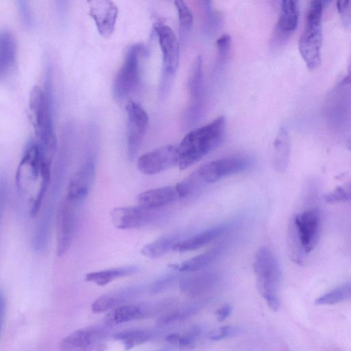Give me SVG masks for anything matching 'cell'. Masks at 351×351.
Wrapping results in <instances>:
<instances>
[{"label": "cell", "instance_id": "6da1fadb", "mask_svg": "<svg viewBox=\"0 0 351 351\" xmlns=\"http://www.w3.org/2000/svg\"><path fill=\"white\" fill-rule=\"evenodd\" d=\"M51 161L36 141H31L27 144L16 171V189L20 195L29 197L31 217L39 213L49 189Z\"/></svg>", "mask_w": 351, "mask_h": 351}, {"label": "cell", "instance_id": "7a4b0ae2", "mask_svg": "<svg viewBox=\"0 0 351 351\" xmlns=\"http://www.w3.org/2000/svg\"><path fill=\"white\" fill-rule=\"evenodd\" d=\"M225 130L226 119L220 116L188 132L178 147L179 169H187L215 149L222 141Z\"/></svg>", "mask_w": 351, "mask_h": 351}, {"label": "cell", "instance_id": "3957f363", "mask_svg": "<svg viewBox=\"0 0 351 351\" xmlns=\"http://www.w3.org/2000/svg\"><path fill=\"white\" fill-rule=\"evenodd\" d=\"M29 108L37 138L36 142L52 160L56 149V138L50 93L40 86L34 87L29 95Z\"/></svg>", "mask_w": 351, "mask_h": 351}, {"label": "cell", "instance_id": "277c9868", "mask_svg": "<svg viewBox=\"0 0 351 351\" xmlns=\"http://www.w3.org/2000/svg\"><path fill=\"white\" fill-rule=\"evenodd\" d=\"M322 1H311L307 10L304 29L298 41V49L307 67L314 70L321 64L322 45Z\"/></svg>", "mask_w": 351, "mask_h": 351}, {"label": "cell", "instance_id": "5b68a950", "mask_svg": "<svg viewBox=\"0 0 351 351\" xmlns=\"http://www.w3.org/2000/svg\"><path fill=\"white\" fill-rule=\"evenodd\" d=\"M146 53L142 44H135L127 50L112 86L115 99L122 100L130 95L138 87L141 76V60Z\"/></svg>", "mask_w": 351, "mask_h": 351}, {"label": "cell", "instance_id": "8992f818", "mask_svg": "<svg viewBox=\"0 0 351 351\" xmlns=\"http://www.w3.org/2000/svg\"><path fill=\"white\" fill-rule=\"evenodd\" d=\"M162 56V69L160 81V93L166 94L170 89L180 62L178 40L167 25L157 22L154 25Z\"/></svg>", "mask_w": 351, "mask_h": 351}, {"label": "cell", "instance_id": "52a82bcc", "mask_svg": "<svg viewBox=\"0 0 351 351\" xmlns=\"http://www.w3.org/2000/svg\"><path fill=\"white\" fill-rule=\"evenodd\" d=\"M253 269L256 278V285L261 295L264 298L277 295L282 273L279 263L272 252L262 246L256 252L253 263Z\"/></svg>", "mask_w": 351, "mask_h": 351}, {"label": "cell", "instance_id": "ba28073f", "mask_svg": "<svg viewBox=\"0 0 351 351\" xmlns=\"http://www.w3.org/2000/svg\"><path fill=\"white\" fill-rule=\"evenodd\" d=\"M81 202L63 197L56 212V254L64 255L69 249L76 224L77 210Z\"/></svg>", "mask_w": 351, "mask_h": 351}, {"label": "cell", "instance_id": "9c48e42d", "mask_svg": "<svg viewBox=\"0 0 351 351\" xmlns=\"http://www.w3.org/2000/svg\"><path fill=\"white\" fill-rule=\"evenodd\" d=\"M127 149L130 160L135 158L143 143L149 117L145 109L137 102L130 101L126 106Z\"/></svg>", "mask_w": 351, "mask_h": 351}, {"label": "cell", "instance_id": "30bf717a", "mask_svg": "<svg viewBox=\"0 0 351 351\" xmlns=\"http://www.w3.org/2000/svg\"><path fill=\"white\" fill-rule=\"evenodd\" d=\"M251 160L244 157L221 158L205 163L195 173L204 183H213L220 179L246 170Z\"/></svg>", "mask_w": 351, "mask_h": 351}, {"label": "cell", "instance_id": "8fae6325", "mask_svg": "<svg viewBox=\"0 0 351 351\" xmlns=\"http://www.w3.org/2000/svg\"><path fill=\"white\" fill-rule=\"evenodd\" d=\"M178 149L165 145L142 154L137 160V168L146 175H154L178 165Z\"/></svg>", "mask_w": 351, "mask_h": 351}, {"label": "cell", "instance_id": "7c38bea8", "mask_svg": "<svg viewBox=\"0 0 351 351\" xmlns=\"http://www.w3.org/2000/svg\"><path fill=\"white\" fill-rule=\"evenodd\" d=\"M298 237L305 254L317 245L321 227L320 212L310 209L295 215L292 218Z\"/></svg>", "mask_w": 351, "mask_h": 351}, {"label": "cell", "instance_id": "4fadbf2b", "mask_svg": "<svg viewBox=\"0 0 351 351\" xmlns=\"http://www.w3.org/2000/svg\"><path fill=\"white\" fill-rule=\"evenodd\" d=\"M110 217L118 229H136L151 223L156 217V210L138 205L116 207L111 210Z\"/></svg>", "mask_w": 351, "mask_h": 351}, {"label": "cell", "instance_id": "5bb4252c", "mask_svg": "<svg viewBox=\"0 0 351 351\" xmlns=\"http://www.w3.org/2000/svg\"><path fill=\"white\" fill-rule=\"evenodd\" d=\"M88 14L93 19L99 33L108 38L114 32L118 16V8L109 0L88 1Z\"/></svg>", "mask_w": 351, "mask_h": 351}, {"label": "cell", "instance_id": "9a60e30c", "mask_svg": "<svg viewBox=\"0 0 351 351\" xmlns=\"http://www.w3.org/2000/svg\"><path fill=\"white\" fill-rule=\"evenodd\" d=\"M299 20V9L295 1H281L279 16L275 27L273 40L275 44H284L296 30Z\"/></svg>", "mask_w": 351, "mask_h": 351}, {"label": "cell", "instance_id": "2e32d148", "mask_svg": "<svg viewBox=\"0 0 351 351\" xmlns=\"http://www.w3.org/2000/svg\"><path fill=\"white\" fill-rule=\"evenodd\" d=\"M93 160H87L71 178L64 195L82 202L88 194L95 180Z\"/></svg>", "mask_w": 351, "mask_h": 351}, {"label": "cell", "instance_id": "e0dca14e", "mask_svg": "<svg viewBox=\"0 0 351 351\" xmlns=\"http://www.w3.org/2000/svg\"><path fill=\"white\" fill-rule=\"evenodd\" d=\"M102 335L99 328L79 329L63 339L60 348L61 351H91Z\"/></svg>", "mask_w": 351, "mask_h": 351}, {"label": "cell", "instance_id": "ac0fdd59", "mask_svg": "<svg viewBox=\"0 0 351 351\" xmlns=\"http://www.w3.org/2000/svg\"><path fill=\"white\" fill-rule=\"evenodd\" d=\"M180 198L176 184L145 191L136 197L138 205L145 208L156 210Z\"/></svg>", "mask_w": 351, "mask_h": 351}, {"label": "cell", "instance_id": "d6986e66", "mask_svg": "<svg viewBox=\"0 0 351 351\" xmlns=\"http://www.w3.org/2000/svg\"><path fill=\"white\" fill-rule=\"evenodd\" d=\"M141 291L140 287H130L106 293L95 300L91 305L94 313H104L121 306Z\"/></svg>", "mask_w": 351, "mask_h": 351}, {"label": "cell", "instance_id": "ffe728a7", "mask_svg": "<svg viewBox=\"0 0 351 351\" xmlns=\"http://www.w3.org/2000/svg\"><path fill=\"white\" fill-rule=\"evenodd\" d=\"M228 228V225H220L180 240L175 244L172 250L185 252L201 248L222 235Z\"/></svg>", "mask_w": 351, "mask_h": 351}, {"label": "cell", "instance_id": "44dd1931", "mask_svg": "<svg viewBox=\"0 0 351 351\" xmlns=\"http://www.w3.org/2000/svg\"><path fill=\"white\" fill-rule=\"evenodd\" d=\"M180 279V288L184 293L199 295L210 289L215 284L217 276L213 272L196 271Z\"/></svg>", "mask_w": 351, "mask_h": 351}, {"label": "cell", "instance_id": "7402d4cb", "mask_svg": "<svg viewBox=\"0 0 351 351\" xmlns=\"http://www.w3.org/2000/svg\"><path fill=\"white\" fill-rule=\"evenodd\" d=\"M149 313V308L142 305H121L111 310L105 317V322L109 326L138 319Z\"/></svg>", "mask_w": 351, "mask_h": 351}, {"label": "cell", "instance_id": "603a6c76", "mask_svg": "<svg viewBox=\"0 0 351 351\" xmlns=\"http://www.w3.org/2000/svg\"><path fill=\"white\" fill-rule=\"evenodd\" d=\"M291 152L289 134L284 128L279 129L274 142L272 165L278 173H284L287 167Z\"/></svg>", "mask_w": 351, "mask_h": 351}, {"label": "cell", "instance_id": "cb8c5ba5", "mask_svg": "<svg viewBox=\"0 0 351 351\" xmlns=\"http://www.w3.org/2000/svg\"><path fill=\"white\" fill-rule=\"evenodd\" d=\"M139 270L140 267L138 265H124L89 272L86 274L84 279L87 282H90L99 286H104L117 278L134 274L138 272Z\"/></svg>", "mask_w": 351, "mask_h": 351}, {"label": "cell", "instance_id": "d4e9b609", "mask_svg": "<svg viewBox=\"0 0 351 351\" xmlns=\"http://www.w3.org/2000/svg\"><path fill=\"white\" fill-rule=\"evenodd\" d=\"M16 58V43L12 34L7 30L0 32V78L12 69Z\"/></svg>", "mask_w": 351, "mask_h": 351}, {"label": "cell", "instance_id": "484cf974", "mask_svg": "<svg viewBox=\"0 0 351 351\" xmlns=\"http://www.w3.org/2000/svg\"><path fill=\"white\" fill-rule=\"evenodd\" d=\"M202 59L198 56L193 62L188 81V91L193 103L190 108L192 116L198 114L201 104L199 100L202 92Z\"/></svg>", "mask_w": 351, "mask_h": 351}, {"label": "cell", "instance_id": "4316f807", "mask_svg": "<svg viewBox=\"0 0 351 351\" xmlns=\"http://www.w3.org/2000/svg\"><path fill=\"white\" fill-rule=\"evenodd\" d=\"M223 250L222 245L216 246L173 267L182 272L199 271L217 259Z\"/></svg>", "mask_w": 351, "mask_h": 351}, {"label": "cell", "instance_id": "83f0119b", "mask_svg": "<svg viewBox=\"0 0 351 351\" xmlns=\"http://www.w3.org/2000/svg\"><path fill=\"white\" fill-rule=\"evenodd\" d=\"M180 240V235L178 233L165 235L144 245L141 253L149 258H157L172 250L175 244Z\"/></svg>", "mask_w": 351, "mask_h": 351}, {"label": "cell", "instance_id": "f1b7e54d", "mask_svg": "<svg viewBox=\"0 0 351 351\" xmlns=\"http://www.w3.org/2000/svg\"><path fill=\"white\" fill-rule=\"evenodd\" d=\"M287 249L290 258L298 265H302L305 254L295 225L292 219H290L287 230Z\"/></svg>", "mask_w": 351, "mask_h": 351}, {"label": "cell", "instance_id": "f546056e", "mask_svg": "<svg viewBox=\"0 0 351 351\" xmlns=\"http://www.w3.org/2000/svg\"><path fill=\"white\" fill-rule=\"evenodd\" d=\"M151 336V333L145 330H129L114 335V338L121 341L128 350L146 342Z\"/></svg>", "mask_w": 351, "mask_h": 351}, {"label": "cell", "instance_id": "4dcf8cb0", "mask_svg": "<svg viewBox=\"0 0 351 351\" xmlns=\"http://www.w3.org/2000/svg\"><path fill=\"white\" fill-rule=\"evenodd\" d=\"M350 283L346 282L316 299L315 304L317 305L334 304L350 299Z\"/></svg>", "mask_w": 351, "mask_h": 351}, {"label": "cell", "instance_id": "1f68e13d", "mask_svg": "<svg viewBox=\"0 0 351 351\" xmlns=\"http://www.w3.org/2000/svg\"><path fill=\"white\" fill-rule=\"evenodd\" d=\"M174 4L178 16L180 34L184 38L193 27V14L184 1L178 0L174 2Z\"/></svg>", "mask_w": 351, "mask_h": 351}, {"label": "cell", "instance_id": "d6a6232c", "mask_svg": "<svg viewBox=\"0 0 351 351\" xmlns=\"http://www.w3.org/2000/svg\"><path fill=\"white\" fill-rule=\"evenodd\" d=\"M325 202L329 204L347 203L350 201V184L339 186L324 197Z\"/></svg>", "mask_w": 351, "mask_h": 351}, {"label": "cell", "instance_id": "836d02e7", "mask_svg": "<svg viewBox=\"0 0 351 351\" xmlns=\"http://www.w3.org/2000/svg\"><path fill=\"white\" fill-rule=\"evenodd\" d=\"M196 310L197 308L195 306H189L183 309L171 311L161 316L157 320V324L160 326H162L186 318L195 313Z\"/></svg>", "mask_w": 351, "mask_h": 351}, {"label": "cell", "instance_id": "e575fe53", "mask_svg": "<svg viewBox=\"0 0 351 351\" xmlns=\"http://www.w3.org/2000/svg\"><path fill=\"white\" fill-rule=\"evenodd\" d=\"M177 278L174 274H169L160 277L153 282L150 287V291L154 294L165 291L175 284Z\"/></svg>", "mask_w": 351, "mask_h": 351}, {"label": "cell", "instance_id": "d590c367", "mask_svg": "<svg viewBox=\"0 0 351 351\" xmlns=\"http://www.w3.org/2000/svg\"><path fill=\"white\" fill-rule=\"evenodd\" d=\"M231 38L228 34H223L216 41L219 56L223 60L228 54Z\"/></svg>", "mask_w": 351, "mask_h": 351}, {"label": "cell", "instance_id": "8d00e7d4", "mask_svg": "<svg viewBox=\"0 0 351 351\" xmlns=\"http://www.w3.org/2000/svg\"><path fill=\"white\" fill-rule=\"evenodd\" d=\"M338 12L346 26L350 23V1H338L337 2Z\"/></svg>", "mask_w": 351, "mask_h": 351}, {"label": "cell", "instance_id": "74e56055", "mask_svg": "<svg viewBox=\"0 0 351 351\" xmlns=\"http://www.w3.org/2000/svg\"><path fill=\"white\" fill-rule=\"evenodd\" d=\"M8 198L7 183L4 178L0 177V227L6 206Z\"/></svg>", "mask_w": 351, "mask_h": 351}, {"label": "cell", "instance_id": "f35d334b", "mask_svg": "<svg viewBox=\"0 0 351 351\" xmlns=\"http://www.w3.org/2000/svg\"><path fill=\"white\" fill-rule=\"evenodd\" d=\"M238 332L239 329L237 327L232 326H226L221 327L217 333L213 335L210 337V339L212 340L218 341L232 335H235L237 333H238Z\"/></svg>", "mask_w": 351, "mask_h": 351}, {"label": "cell", "instance_id": "ab89813d", "mask_svg": "<svg viewBox=\"0 0 351 351\" xmlns=\"http://www.w3.org/2000/svg\"><path fill=\"white\" fill-rule=\"evenodd\" d=\"M232 307L229 304H226L219 308L216 312L217 319L219 322H223L231 313Z\"/></svg>", "mask_w": 351, "mask_h": 351}, {"label": "cell", "instance_id": "60d3db41", "mask_svg": "<svg viewBox=\"0 0 351 351\" xmlns=\"http://www.w3.org/2000/svg\"><path fill=\"white\" fill-rule=\"evenodd\" d=\"M6 302L3 293L0 289V336L5 315Z\"/></svg>", "mask_w": 351, "mask_h": 351}, {"label": "cell", "instance_id": "b9f144b4", "mask_svg": "<svg viewBox=\"0 0 351 351\" xmlns=\"http://www.w3.org/2000/svg\"><path fill=\"white\" fill-rule=\"evenodd\" d=\"M267 306L274 311H277L280 305V300L278 295L270 296L265 298Z\"/></svg>", "mask_w": 351, "mask_h": 351}, {"label": "cell", "instance_id": "7bdbcfd3", "mask_svg": "<svg viewBox=\"0 0 351 351\" xmlns=\"http://www.w3.org/2000/svg\"><path fill=\"white\" fill-rule=\"evenodd\" d=\"M180 335L179 334H171L166 337L167 341L173 344H178Z\"/></svg>", "mask_w": 351, "mask_h": 351}, {"label": "cell", "instance_id": "ee69618b", "mask_svg": "<svg viewBox=\"0 0 351 351\" xmlns=\"http://www.w3.org/2000/svg\"><path fill=\"white\" fill-rule=\"evenodd\" d=\"M105 350H106V347L103 345H100L98 346L96 351H105Z\"/></svg>", "mask_w": 351, "mask_h": 351}, {"label": "cell", "instance_id": "f6af8a7d", "mask_svg": "<svg viewBox=\"0 0 351 351\" xmlns=\"http://www.w3.org/2000/svg\"><path fill=\"white\" fill-rule=\"evenodd\" d=\"M158 351H168L167 350H158Z\"/></svg>", "mask_w": 351, "mask_h": 351}]
</instances>
